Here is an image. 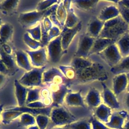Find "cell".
Segmentation results:
<instances>
[{
  "instance_id": "6da1fadb",
  "label": "cell",
  "mask_w": 129,
  "mask_h": 129,
  "mask_svg": "<svg viewBox=\"0 0 129 129\" xmlns=\"http://www.w3.org/2000/svg\"><path fill=\"white\" fill-rule=\"evenodd\" d=\"M128 29L127 24L119 15L104 22V27L98 38L114 39L117 41Z\"/></svg>"
},
{
  "instance_id": "7a4b0ae2",
  "label": "cell",
  "mask_w": 129,
  "mask_h": 129,
  "mask_svg": "<svg viewBox=\"0 0 129 129\" xmlns=\"http://www.w3.org/2000/svg\"><path fill=\"white\" fill-rule=\"evenodd\" d=\"M76 77L80 82L85 83L95 81H103L107 79V74L100 63H94L90 67L76 71Z\"/></svg>"
},
{
  "instance_id": "3957f363",
  "label": "cell",
  "mask_w": 129,
  "mask_h": 129,
  "mask_svg": "<svg viewBox=\"0 0 129 129\" xmlns=\"http://www.w3.org/2000/svg\"><path fill=\"white\" fill-rule=\"evenodd\" d=\"M49 117L55 126H65L77 121L76 117L62 105L53 107Z\"/></svg>"
},
{
  "instance_id": "277c9868",
  "label": "cell",
  "mask_w": 129,
  "mask_h": 129,
  "mask_svg": "<svg viewBox=\"0 0 129 129\" xmlns=\"http://www.w3.org/2000/svg\"><path fill=\"white\" fill-rule=\"evenodd\" d=\"M46 70V66L41 68H33L25 72L18 80L19 83L27 88L42 87V75Z\"/></svg>"
},
{
  "instance_id": "5b68a950",
  "label": "cell",
  "mask_w": 129,
  "mask_h": 129,
  "mask_svg": "<svg viewBox=\"0 0 129 129\" xmlns=\"http://www.w3.org/2000/svg\"><path fill=\"white\" fill-rule=\"evenodd\" d=\"M46 10L43 11H33L20 13L17 20L20 25L26 29L37 24L46 17Z\"/></svg>"
},
{
  "instance_id": "8992f818",
  "label": "cell",
  "mask_w": 129,
  "mask_h": 129,
  "mask_svg": "<svg viewBox=\"0 0 129 129\" xmlns=\"http://www.w3.org/2000/svg\"><path fill=\"white\" fill-rule=\"evenodd\" d=\"M48 58L52 63L59 62L63 55L61 35L49 42L47 45Z\"/></svg>"
},
{
  "instance_id": "52a82bcc",
  "label": "cell",
  "mask_w": 129,
  "mask_h": 129,
  "mask_svg": "<svg viewBox=\"0 0 129 129\" xmlns=\"http://www.w3.org/2000/svg\"><path fill=\"white\" fill-rule=\"evenodd\" d=\"M98 55L111 68L116 65L122 58L116 43L109 45Z\"/></svg>"
},
{
  "instance_id": "ba28073f",
  "label": "cell",
  "mask_w": 129,
  "mask_h": 129,
  "mask_svg": "<svg viewBox=\"0 0 129 129\" xmlns=\"http://www.w3.org/2000/svg\"><path fill=\"white\" fill-rule=\"evenodd\" d=\"M49 85L52 99L51 106L53 107L61 106L66 95L70 92L69 90L65 84L57 85L51 84Z\"/></svg>"
},
{
  "instance_id": "9c48e42d",
  "label": "cell",
  "mask_w": 129,
  "mask_h": 129,
  "mask_svg": "<svg viewBox=\"0 0 129 129\" xmlns=\"http://www.w3.org/2000/svg\"><path fill=\"white\" fill-rule=\"evenodd\" d=\"M95 38L88 34L80 35L74 56L87 58L93 46Z\"/></svg>"
},
{
  "instance_id": "30bf717a",
  "label": "cell",
  "mask_w": 129,
  "mask_h": 129,
  "mask_svg": "<svg viewBox=\"0 0 129 129\" xmlns=\"http://www.w3.org/2000/svg\"><path fill=\"white\" fill-rule=\"evenodd\" d=\"M66 80L67 79L60 70L56 67H52L46 70L42 75L43 84H65Z\"/></svg>"
},
{
  "instance_id": "8fae6325",
  "label": "cell",
  "mask_w": 129,
  "mask_h": 129,
  "mask_svg": "<svg viewBox=\"0 0 129 129\" xmlns=\"http://www.w3.org/2000/svg\"><path fill=\"white\" fill-rule=\"evenodd\" d=\"M25 51L30 59L31 66L34 68H41L45 66L48 59L47 51L45 47H41L33 51Z\"/></svg>"
},
{
  "instance_id": "7c38bea8",
  "label": "cell",
  "mask_w": 129,
  "mask_h": 129,
  "mask_svg": "<svg viewBox=\"0 0 129 129\" xmlns=\"http://www.w3.org/2000/svg\"><path fill=\"white\" fill-rule=\"evenodd\" d=\"M81 22H79L76 26L72 28H68L64 27L61 31V36L62 46L64 51L68 49L73 38L81 29Z\"/></svg>"
},
{
  "instance_id": "4fadbf2b",
  "label": "cell",
  "mask_w": 129,
  "mask_h": 129,
  "mask_svg": "<svg viewBox=\"0 0 129 129\" xmlns=\"http://www.w3.org/2000/svg\"><path fill=\"white\" fill-rule=\"evenodd\" d=\"M128 114L124 110L114 112L112 113L108 122L104 124L111 129H122Z\"/></svg>"
},
{
  "instance_id": "5bb4252c",
  "label": "cell",
  "mask_w": 129,
  "mask_h": 129,
  "mask_svg": "<svg viewBox=\"0 0 129 129\" xmlns=\"http://www.w3.org/2000/svg\"><path fill=\"white\" fill-rule=\"evenodd\" d=\"M103 88L102 99L104 104L111 109H118L120 107L116 95L103 82L101 83Z\"/></svg>"
},
{
  "instance_id": "9a60e30c",
  "label": "cell",
  "mask_w": 129,
  "mask_h": 129,
  "mask_svg": "<svg viewBox=\"0 0 129 129\" xmlns=\"http://www.w3.org/2000/svg\"><path fill=\"white\" fill-rule=\"evenodd\" d=\"M53 107L51 106L49 107H46L43 108H32L28 107L26 106H24L22 107H14L12 108H10L7 109L8 110L18 111L22 112L23 113H29L34 117H36L38 115H45L50 117V113L52 110Z\"/></svg>"
},
{
  "instance_id": "2e32d148",
  "label": "cell",
  "mask_w": 129,
  "mask_h": 129,
  "mask_svg": "<svg viewBox=\"0 0 129 129\" xmlns=\"http://www.w3.org/2000/svg\"><path fill=\"white\" fill-rule=\"evenodd\" d=\"M63 3L67 11V17L64 27L68 28H72L79 22V19L75 15L73 8L71 7V1L66 0L63 1Z\"/></svg>"
},
{
  "instance_id": "e0dca14e",
  "label": "cell",
  "mask_w": 129,
  "mask_h": 129,
  "mask_svg": "<svg viewBox=\"0 0 129 129\" xmlns=\"http://www.w3.org/2000/svg\"><path fill=\"white\" fill-rule=\"evenodd\" d=\"M127 78L125 74L115 75L113 79V92L118 95L123 92L127 88Z\"/></svg>"
},
{
  "instance_id": "ac0fdd59",
  "label": "cell",
  "mask_w": 129,
  "mask_h": 129,
  "mask_svg": "<svg viewBox=\"0 0 129 129\" xmlns=\"http://www.w3.org/2000/svg\"><path fill=\"white\" fill-rule=\"evenodd\" d=\"M15 93L19 107L25 106L28 88L21 84L18 80H15Z\"/></svg>"
},
{
  "instance_id": "d6986e66",
  "label": "cell",
  "mask_w": 129,
  "mask_h": 129,
  "mask_svg": "<svg viewBox=\"0 0 129 129\" xmlns=\"http://www.w3.org/2000/svg\"><path fill=\"white\" fill-rule=\"evenodd\" d=\"M64 101L69 106L81 107L85 108V104L81 95V90L76 92H69L65 98Z\"/></svg>"
},
{
  "instance_id": "ffe728a7",
  "label": "cell",
  "mask_w": 129,
  "mask_h": 129,
  "mask_svg": "<svg viewBox=\"0 0 129 129\" xmlns=\"http://www.w3.org/2000/svg\"><path fill=\"white\" fill-rule=\"evenodd\" d=\"M116 42V40L114 39L104 38H96L89 53V55L95 53L98 54L99 53L103 51L109 45L115 43Z\"/></svg>"
},
{
  "instance_id": "44dd1931",
  "label": "cell",
  "mask_w": 129,
  "mask_h": 129,
  "mask_svg": "<svg viewBox=\"0 0 129 129\" xmlns=\"http://www.w3.org/2000/svg\"><path fill=\"white\" fill-rule=\"evenodd\" d=\"M15 60L17 65L25 70L26 72L30 71L32 68L29 60V57L25 51L19 49L15 52Z\"/></svg>"
},
{
  "instance_id": "7402d4cb",
  "label": "cell",
  "mask_w": 129,
  "mask_h": 129,
  "mask_svg": "<svg viewBox=\"0 0 129 129\" xmlns=\"http://www.w3.org/2000/svg\"><path fill=\"white\" fill-rule=\"evenodd\" d=\"M104 22L98 18H93L89 22L88 26V35L94 38L99 37L104 27Z\"/></svg>"
},
{
  "instance_id": "603a6c76",
  "label": "cell",
  "mask_w": 129,
  "mask_h": 129,
  "mask_svg": "<svg viewBox=\"0 0 129 129\" xmlns=\"http://www.w3.org/2000/svg\"><path fill=\"white\" fill-rule=\"evenodd\" d=\"M85 101L89 107L97 108L101 104L100 93L95 88H91L85 96Z\"/></svg>"
},
{
  "instance_id": "cb8c5ba5",
  "label": "cell",
  "mask_w": 129,
  "mask_h": 129,
  "mask_svg": "<svg viewBox=\"0 0 129 129\" xmlns=\"http://www.w3.org/2000/svg\"><path fill=\"white\" fill-rule=\"evenodd\" d=\"M119 16V12L117 7L110 5L104 8L100 12L98 18L105 22Z\"/></svg>"
},
{
  "instance_id": "d4e9b609",
  "label": "cell",
  "mask_w": 129,
  "mask_h": 129,
  "mask_svg": "<svg viewBox=\"0 0 129 129\" xmlns=\"http://www.w3.org/2000/svg\"><path fill=\"white\" fill-rule=\"evenodd\" d=\"M95 117L102 122L105 123L108 122L112 114L111 109L105 104L101 103L98 106L95 112Z\"/></svg>"
},
{
  "instance_id": "484cf974",
  "label": "cell",
  "mask_w": 129,
  "mask_h": 129,
  "mask_svg": "<svg viewBox=\"0 0 129 129\" xmlns=\"http://www.w3.org/2000/svg\"><path fill=\"white\" fill-rule=\"evenodd\" d=\"M122 57L129 55V32L123 34L116 42Z\"/></svg>"
},
{
  "instance_id": "4316f807",
  "label": "cell",
  "mask_w": 129,
  "mask_h": 129,
  "mask_svg": "<svg viewBox=\"0 0 129 129\" xmlns=\"http://www.w3.org/2000/svg\"><path fill=\"white\" fill-rule=\"evenodd\" d=\"M14 34V27L9 23L3 24L0 27V40L2 44L11 40Z\"/></svg>"
},
{
  "instance_id": "83f0119b",
  "label": "cell",
  "mask_w": 129,
  "mask_h": 129,
  "mask_svg": "<svg viewBox=\"0 0 129 129\" xmlns=\"http://www.w3.org/2000/svg\"><path fill=\"white\" fill-rule=\"evenodd\" d=\"M110 71L115 75L129 73V55L122 57L116 65L111 68Z\"/></svg>"
},
{
  "instance_id": "f1b7e54d",
  "label": "cell",
  "mask_w": 129,
  "mask_h": 129,
  "mask_svg": "<svg viewBox=\"0 0 129 129\" xmlns=\"http://www.w3.org/2000/svg\"><path fill=\"white\" fill-rule=\"evenodd\" d=\"M93 62L87 58L74 56L72 59L71 66L75 69V71L84 69L91 66Z\"/></svg>"
},
{
  "instance_id": "f546056e",
  "label": "cell",
  "mask_w": 129,
  "mask_h": 129,
  "mask_svg": "<svg viewBox=\"0 0 129 129\" xmlns=\"http://www.w3.org/2000/svg\"><path fill=\"white\" fill-rule=\"evenodd\" d=\"M0 58L6 65L10 72H15L16 70V66L13 57L11 54L6 53L0 46Z\"/></svg>"
},
{
  "instance_id": "4dcf8cb0",
  "label": "cell",
  "mask_w": 129,
  "mask_h": 129,
  "mask_svg": "<svg viewBox=\"0 0 129 129\" xmlns=\"http://www.w3.org/2000/svg\"><path fill=\"white\" fill-rule=\"evenodd\" d=\"M23 113L20 111L6 109L2 112L1 114L2 122L5 125L9 124L13 120L20 116Z\"/></svg>"
},
{
  "instance_id": "1f68e13d",
  "label": "cell",
  "mask_w": 129,
  "mask_h": 129,
  "mask_svg": "<svg viewBox=\"0 0 129 129\" xmlns=\"http://www.w3.org/2000/svg\"><path fill=\"white\" fill-rule=\"evenodd\" d=\"M20 1L19 0H5L0 1V11L5 14L14 11Z\"/></svg>"
},
{
  "instance_id": "d6a6232c",
  "label": "cell",
  "mask_w": 129,
  "mask_h": 129,
  "mask_svg": "<svg viewBox=\"0 0 129 129\" xmlns=\"http://www.w3.org/2000/svg\"><path fill=\"white\" fill-rule=\"evenodd\" d=\"M97 0H74L71 3L77 9L81 10H89L94 7L98 3Z\"/></svg>"
},
{
  "instance_id": "836d02e7",
  "label": "cell",
  "mask_w": 129,
  "mask_h": 129,
  "mask_svg": "<svg viewBox=\"0 0 129 129\" xmlns=\"http://www.w3.org/2000/svg\"><path fill=\"white\" fill-rule=\"evenodd\" d=\"M56 15L59 23L64 28L67 17V11L64 6L63 1H60L59 3L56 11Z\"/></svg>"
},
{
  "instance_id": "e575fe53",
  "label": "cell",
  "mask_w": 129,
  "mask_h": 129,
  "mask_svg": "<svg viewBox=\"0 0 129 129\" xmlns=\"http://www.w3.org/2000/svg\"><path fill=\"white\" fill-rule=\"evenodd\" d=\"M36 123L35 118L34 116L27 113H24L20 116L19 126L29 127L34 125Z\"/></svg>"
},
{
  "instance_id": "d590c367",
  "label": "cell",
  "mask_w": 129,
  "mask_h": 129,
  "mask_svg": "<svg viewBox=\"0 0 129 129\" xmlns=\"http://www.w3.org/2000/svg\"><path fill=\"white\" fill-rule=\"evenodd\" d=\"M40 91L41 89L39 88H28L25 105L33 102L39 101L40 98Z\"/></svg>"
},
{
  "instance_id": "8d00e7d4",
  "label": "cell",
  "mask_w": 129,
  "mask_h": 129,
  "mask_svg": "<svg viewBox=\"0 0 129 129\" xmlns=\"http://www.w3.org/2000/svg\"><path fill=\"white\" fill-rule=\"evenodd\" d=\"M23 40L25 44L28 46V47L34 50H36L41 47L40 42L33 39L27 32H25L23 34Z\"/></svg>"
},
{
  "instance_id": "74e56055",
  "label": "cell",
  "mask_w": 129,
  "mask_h": 129,
  "mask_svg": "<svg viewBox=\"0 0 129 129\" xmlns=\"http://www.w3.org/2000/svg\"><path fill=\"white\" fill-rule=\"evenodd\" d=\"M59 69L67 79L71 80L76 77V71L71 66L60 65Z\"/></svg>"
},
{
  "instance_id": "f35d334b",
  "label": "cell",
  "mask_w": 129,
  "mask_h": 129,
  "mask_svg": "<svg viewBox=\"0 0 129 129\" xmlns=\"http://www.w3.org/2000/svg\"><path fill=\"white\" fill-rule=\"evenodd\" d=\"M30 36L34 40L37 41H41V30L40 23H39L36 26L26 30Z\"/></svg>"
},
{
  "instance_id": "ab89813d",
  "label": "cell",
  "mask_w": 129,
  "mask_h": 129,
  "mask_svg": "<svg viewBox=\"0 0 129 129\" xmlns=\"http://www.w3.org/2000/svg\"><path fill=\"white\" fill-rule=\"evenodd\" d=\"M68 125L71 129H92L90 120L87 119L77 120Z\"/></svg>"
},
{
  "instance_id": "60d3db41",
  "label": "cell",
  "mask_w": 129,
  "mask_h": 129,
  "mask_svg": "<svg viewBox=\"0 0 129 129\" xmlns=\"http://www.w3.org/2000/svg\"><path fill=\"white\" fill-rule=\"evenodd\" d=\"M60 1L57 0H47L41 1L38 2L36 7V11H43L49 9L55 4H59Z\"/></svg>"
},
{
  "instance_id": "b9f144b4",
  "label": "cell",
  "mask_w": 129,
  "mask_h": 129,
  "mask_svg": "<svg viewBox=\"0 0 129 129\" xmlns=\"http://www.w3.org/2000/svg\"><path fill=\"white\" fill-rule=\"evenodd\" d=\"M35 118L39 129H46L50 121V117L45 115H38Z\"/></svg>"
},
{
  "instance_id": "7bdbcfd3",
  "label": "cell",
  "mask_w": 129,
  "mask_h": 129,
  "mask_svg": "<svg viewBox=\"0 0 129 129\" xmlns=\"http://www.w3.org/2000/svg\"><path fill=\"white\" fill-rule=\"evenodd\" d=\"M119 15L127 24H129V8L117 4Z\"/></svg>"
},
{
  "instance_id": "ee69618b",
  "label": "cell",
  "mask_w": 129,
  "mask_h": 129,
  "mask_svg": "<svg viewBox=\"0 0 129 129\" xmlns=\"http://www.w3.org/2000/svg\"><path fill=\"white\" fill-rule=\"evenodd\" d=\"M89 120L91 124L92 129H111L107 127L104 123L99 121L95 117L92 116Z\"/></svg>"
},
{
  "instance_id": "f6af8a7d",
  "label": "cell",
  "mask_w": 129,
  "mask_h": 129,
  "mask_svg": "<svg viewBox=\"0 0 129 129\" xmlns=\"http://www.w3.org/2000/svg\"><path fill=\"white\" fill-rule=\"evenodd\" d=\"M61 31H60V29L59 27L56 26H53L51 30L48 32V42H49L53 39L60 36L61 35Z\"/></svg>"
},
{
  "instance_id": "bcb514c9",
  "label": "cell",
  "mask_w": 129,
  "mask_h": 129,
  "mask_svg": "<svg viewBox=\"0 0 129 129\" xmlns=\"http://www.w3.org/2000/svg\"><path fill=\"white\" fill-rule=\"evenodd\" d=\"M41 23L42 26L45 29V30L48 32L53 27L52 26V22H51V20L50 19L49 17H45L43 20L41 21Z\"/></svg>"
},
{
  "instance_id": "7dc6e473",
  "label": "cell",
  "mask_w": 129,
  "mask_h": 129,
  "mask_svg": "<svg viewBox=\"0 0 129 129\" xmlns=\"http://www.w3.org/2000/svg\"><path fill=\"white\" fill-rule=\"evenodd\" d=\"M26 106L32 108H43L46 107L42 101H36L25 105Z\"/></svg>"
},
{
  "instance_id": "c3c4849f",
  "label": "cell",
  "mask_w": 129,
  "mask_h": 129,
  "mask_svg": "<svg viewBox=\"0 0 129 129\" xmlns=\"http://www.w3.org/2000/svg\"><path fill=\"white\" fill-rule=\"evenodd\" d=\"M10 73V71L0 58V73L6 75L9 74Z\"/></svg>"
},
{
  "instance_id": "681fc988",
  "label": "cell",
  "mask_w": 129,
  "mask_h": 129,
  "mask_svg": "<svg viewBox=\"0 0 129 129\" xmlns=\"http://www.w3.org/2000/svg\"><path fill=\"white\" fill-rule=\"evenodd\" d=\"M51 94L50 90L48 88H43L40 91V96L42 97V98L49 97Z\"/></svg>"
},
{
  "instance_id": "f907efd6",
  "label": "cell",
  "mask_w": 129,
  "mask_h": 129,
  "mask_svg": "<svg viewBox=\"0 0 129 129\" xmlns=\"http://www.w3.org/2000/svg\"><path fill=\"white\" fill-rule=\"evenodd\" d=\"M2 48L3 49V50L7 54H11L12 50V48L11 47L8 45L7 43H3L1 45Z\"/></svg>"
},
{
  "instance_id": "816d5d0a",
  "label": "cell",
  "mask_w": 129,
  "mask_h": 129,
  "mask_svg": "<svg viewBox=\"0 0 129 129\" xmlns=\"http://www.w3.org/2000/svg\"><path fill=\"white\" fill-rule=\"evenodd\" d=\"M6 78V75L0 73V89L2 88L3 85L4 84Z\"/></svg>"
},
{
  "instance_id": "f5cc1de1",
  "label": "cell",
  "mask_w": 129,
  "mask_h": 129,
  "mask_svg": "<svg viewBox=\"0 0 129 129\" xmlns=\"http://www.w3.org/2000/svg\"><path fill=\"white\" fill-rule=\"evenodd\" d=\"M117 4H120L125 7L129 8V0H122L117 2Z\"/></svg>"
},
{
  "instance_id": "db71d44e",
  "label": "cell",
  "mask_w": 129,
  "mask_h": 129,
  "mask_svg": "<svg viewBox=\"0 0 129 129\" xmlns=\"http://www.w3.org/2000/svg\"><path fill=\"white\" fill-rule=\"evenodd\" d=\"M125 103L127 110L129 111V92H127L126 94Z\"/></svg>"
},
{
  "instance_id": "11a10c76",
  "label": "cell",
  "mask_w": 129,
  "mask_h": 129,
  "mask_svg": "<svg viewBox=\"0 0 129 129\" xmlns=\"http://www.w3.org/2000/svg\"><path fill=\"white\" fill-rule=\"evenodd\" d=\"M52 129H71L68 125L62 126H55Z\"/></svg>"
},
{
  "instance_id": "9f6ffc18",
  "label": "cell",
  "mask_w": 129,
  "mask_h": 129,
  "mask_svg": "<svg viewBox=\"0 0 129 129\" xmlns=\"http://www.w3.org/2000/svg\"><path fill=\"white\" fill-rule=\"evenodd\" d=\"M122 129H129V120L126 122L124 125H123Z\"/></svg>"
},
{
  "instance_id": "6f0895ef",
  "label": "cell",
  "mask_w": 129,
  "mask_h": 129,
  "mask_svg": "<svg viewBox=\"0 0 129 129\" xmlns=\"http://www.w3.org/2000/svg\"><path fill=\"white\" fill-rule=\"evenodd\" d=\"M126 75V76H127V81H128L126 89H127V92H129V73H127Z\"/></svg>"
},
{
  "instance_id": "680465c9",
  "label": "cell",
  "mask_w": 129,
  "mask_h": 129,
  "mask_svg": "<svg viewBox=\"0 0 129 129\" xmlns=\"http://www.w3.org/2000/svg\"><path fill=\"white\" fill-rule=\"evenodd\" d=\"M27 129H39V128L37 125H34L28 127Z\"/></svg>"
},
{
  "instance_id": "91938a15",
  "label": "cell",
  "mask_w": 129,
  "mask_h": 129,
  "mask_svg": "<svg viewBox=\"0 0 129 129\" xmlns=\"http://www.w3.org/2000/svg\"><path fill=\"white\" fill-rule=\"evenodd\" d=\"M3 107H4V104H0V119L1 117V114L2 112L3 111Z\"/></svg>"
},
{
  "instance_id": "94428289",
  "label": "cell",
  "mask_w": 129,
  "mask_h": 129,
  "mask_svg": "<svg viewBox=\"0 0 129 129\" xmlns=\"http://www.w3.org/2000/svg\"><path fill=\"white\" fill-rule=\"evenodd\" d=\"M2 24H2V19L1 18H0V27H1V26H2Z\"/></svg>"
},
{
  "instance_id": "6125c7cd",
  "label": "cell",
  "mask_w": 129,
  "mask_h": 129,
  "mask_svg": "<svg viewBox=\"0 0 129 129\" xmlns=\"http://www.w3.org/2000/svg\"><path fill=\"white\" fill-rule=\"evenodd\" d=\"M126 119H127V120H129V113H128V115H127V117Z\"/></svg>"
},
{
  "instance_id": "be15d7a7",
  "label": "cell",
  "mask_w": 129,
  "mask_h": 129,
  "mask_svg": "<svg viewBox=\"0 0 129 129\" xmlns=\"http://www.w3.org/2000/svg\"><path fill=\"white\" fill-rule=\"evenodd\" d=\"M0 45H2V42H1V40H0Z\"/></svg>"
},
{
  "instance_id": "e7e4bbea",
  "label": "cell",
  "mask_w": 129,
  "mask_h": 129,
  "mask_svg": "<svg viewBox=\"0 0 129 129\" xmlns=\"http://www.w3.org/2000/svg\"><path fill=\"white\" fill-rule=\"evenodd\" d=\"M128 31L129 32V24H128Z\"/></svg>"
}]
</instances>
